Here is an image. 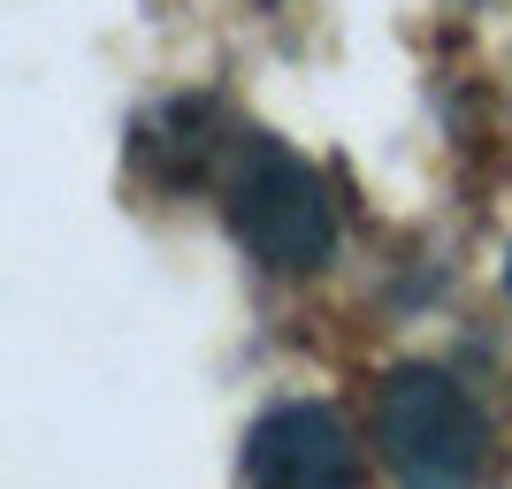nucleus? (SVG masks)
I'll list each match as a JSON object with an SVG mask.
<instances>
[{"label":"nucleus","instance_id":"obj_2","mask_svg":"<svg viewBox=\"0 0 512 489\" xmlns=\"http://www.w3.org/2000/svg\"><path fill=\"white\" fill-rule=\"evenodd\" d=\"M230 230L276 276H306L337 253V207L321 192V176L268 138H253L230 169Z\"/></svg>","mask_w":512,"mask_h":489},{"label":"nucleus","instance_id":"obj_4","mask_svg":"<svg viewBox=\"0 0 512 489\" xmlns=\"http://www.w3.org/2000/svg\"><path fill=\"white\" fill-rule=\"evenodd\" d=\"M505 283H512V260H505Z\"/></svg>","mask_w":512,"mask_h":489},{"label":"nucleus","instance_id":"obj_1","mask_svg":"<svg viewBox=\"0 0 512 489\" xmlns=\"http://www.w3.org/2000/svg\"><path fill=\"white\" fill-rule=\"evenodd\" d=\"M375 451L406 489H474L490 459V428L444 367H398L375 390Z\"/></svg>","mask_w":512,"mask_h":489},{"label":"nucleus","instance_id":"obj_3","mask_svg":"<svg viewBox=\"0 0 512 489\" xmlns=\"http://www.w3.org/2000/svg\"><path fill=\"white\" fill-rule=\"evenodd\" d=\"M245 489H360V444L329 405H276L245 436Z\"/></svg>","mask_w":512,"mask_h":489}]
</instances>
